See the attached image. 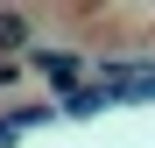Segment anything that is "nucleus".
<instances>
[{
	"label": "nucleus",
	"instance_id": "f03ea898",
	"mask_svg": "<svg viewBox=\"0 0 155 148\" xmlns=\"http://www.w3.org/2000/svg\"><path fill=\"white\" fill-rule=\"evenodd\" d=\"M21 49H28V14L21 7H0V64L21 57Z\"/></svg>",
	"mask_w": 155,
	"mask_h": 148
},
{
	"label": "nucleus",
	"instance_id": "f257e3e1",
	"mask_svg": "<svg viewBox=\"0 0 155 148\" xmlns=\"http://www.w3.org/2000/svg\"><path fill=\"white\" fill-rule=\"evenodd\" d=\"M99 99H155V64H106Z\"/></svg>",
	"mask_w": 155,
	"mask_h": 148
},
{
	"label": "nucleus",
	"instance_id": "7ed1b4c3",
	"mask_svg": "<svg viewBox=\"0 0 155 148\" xmlns=\"http://www.w3.org/2000/svg\"><path fill=\"white\" fill-rule=\"evenodd\" d=\"M35 71H42L49 85H71L78 78V57H71V49H35Z\"/></svg>",
	"mask_w": 155,
	"mask_h": 148
}]
</instances>
